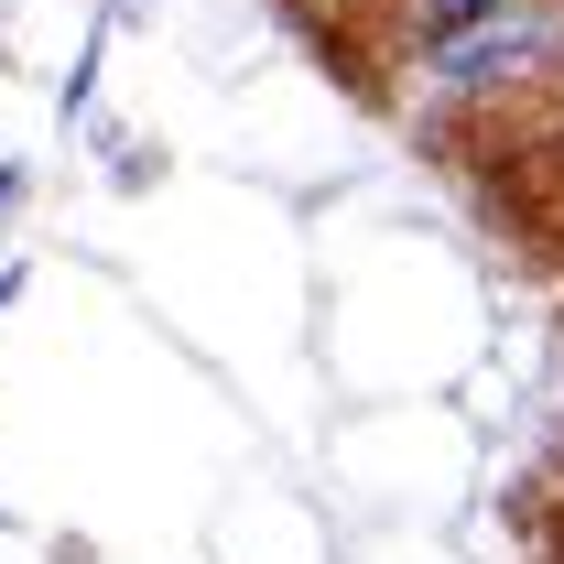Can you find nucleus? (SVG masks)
<instances>
[{"label":"nucleus","instance_id":"nucleus-3","mask_svg":"<svg viewBox=\"0 0 564 564\" xmlns=\"http://www.w3.org/2000/svg\"><path fill=\"white\" fill-rule=\"evenodd\" d=\"M554 11H564V0H554Z\"/></svg>","mask_w":564,"mask_h":564},{"label":"nucleus","instance_id":"nucleus-2","mask_svg":"<svg viewBox=\"0 0 564 564\" xmlns=\"http://www.w3.org/2000/svg\"><path fill=\"white\" fill-rule=\"evenodd\" d=\"M489 11H510V0H380V33L391 44H445V33H467V22H489Z\"/></svg>","mask_w":564,"mask_h":564},{"label":"nucleus","instance_id":"nucleus-1","mask_svg":"<svg viewBox=\"0 0 564 564\" xmlns=\"http://www.w3.org/2000/svg\"><path fill=\"white\" fill-rule=\"evenodd\" d=\"M554 76H564V11L554 0H510V11H489V22H467V33L413 55V87L445 98V109H510V98H532Z\"/></svg>","mask_w":564,"mask_h":564}]
</instances>
